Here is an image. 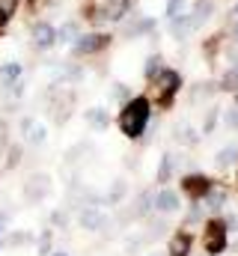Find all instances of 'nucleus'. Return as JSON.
Segmentation results:
<instances>
[{"label":"nucleus","instance_id":"f257e3e1","mask_svg":"<svg viewBox=\"0 0 238 256\" xmlns=\"http://www.w3.org/2000/svg\"><path fill=\"white\" fill-rule=\"evenodd\" d=\"M149 116H152V104L146 96H134L125 102V108L119 110V131L131 140L143 137V131L149 126Z\"/></svg>","mask_w":238,"mask_h":256},{"label":"nucleus","instance_id":"f03ea898","mask_svg":"<svg viewBox=\"0 0 238 256\" xmlns=\"http://www.w3.org/2000/svg\"><path fill=\"white\" fill-rule=\"evenodd\" d=\"M108 45H110V36L108 33H80L72 42V54L74 57H92V54L104 51Z\"/></svg>","mask_w":238,"mask_h":256},{"label":"nucleus","instance_id":"7ed1b4c3","mask_svg":"<svg viewBox=\"0 0 238 256\" xmlns=\"http://www.w3.org/2000/svg\"><path fill=\"white\" fill-rule=\"evenodd\" d=\"M48 194H51V176H48V173H33V176H27V182H24V200H27L30 206H39Z\"/></svg>","mask_w":238,"mask_h":256},{"label":"nucleus","instance_id":"20e7f679","mask_svg":"<svg viewBox=\"0 0 238 256\" xmlns=\"http://www.w3.org/2000/svg\"><path fill=\"white\" fill-rule=\"evenodd\" d=\"M30 39H33L36 51H48V48L57 45V27L51 21H36L33 30H30Z\"/></svg>","mask_w":238,"mask_h":256},{"label":"nucleus","instance_id":"39448f33","mask_svg":"<svg viewBox=\"0 0 238 256\" xmlns=\"http://www.w3.org/2000/svg\"><path fill=\"white\" fill-rule=\"evenodd\" d=\"M155 84H158V92H161V104L167 108V104L173 102L176 90L182 86V78H178V72H173V68H161V72L155 74Z\"/></svg>","mask_w":238,"mask_h":256},{"label":"nucleus","instance_id":"423d86ee","mask_svg":"<svg viewBox=\"0 0 238 256\" xmlns=\"http://www.w3.org/2000/svg\"><path fill=\"white\" fill-rule=\"evenodd\" d=\"M206 250L212 256L226 250V224L224 220H208V226H206Z\"/></svg>","mask_w":238,"mask_h":256},{"label":"nucleus","instance_id":"0eeeda50","mask_svg":"<svg viewBox=\"0 0 238 256\" xmlns=\"http://www.w3.org/2000/svg\"><path fill=\"white\" fill-rule=\"evenodd\" d=\"M78 224H80L84 230H90V232H102V230L108 226V218H104L102 208H96V206H84L80 214H78Z\"/></svg>","mask_w":238,"mask_h":256},{"label":"nucleus","instance_id":"6e6552de","mask_svg":"<svg viewBox=\"0 0 238 256\" xmlns=\"http://www.w3.org/2000/svg\"><path fill=\"white\" fill-rule=\"evenodd\" d=\"M182 191L188 194L190 200H200V196H206V194L212 191V182L206 179V176H200V173H188L184 179H182Z\"/></svg>","mask_w":238,"mask_h":256},{"label":"nucleus","instance_id":"1a4fd4ad","mask_svg":"<svg viewBox=\"0 0 238 256\" xmlns=\"http://www.w3.org/2000/svg\"><path fill=\"white\" fill-rule=\"evenodd\" d=\"M21 78H24V66L21 63H3L0 66V84H3V90H12Z\"/></svg>","mask_w":238,"mask_h":256},{"label":"nucleus","instance_id":"9d476101","mask_svg":"<svg viewBox=\"0 0 238 256\" xmlns=\"http://www.w3.org/2000/svg\"><path fill=\"white\" fill-rule=\"evenodd\" d=\"M72 102H74V96L72 92H66V96H60L51 102V116H54V122L62 126L66 120H68V108H72Z\"/></svg>","mask_w":238,"mask_h":256},{"label":"nucleus","instance_id":"9b49d317","mask_svg":"<svg viewBox=\"0 0 238 256\" xmlns=\"http://www.w3.org/2000/svg\"><path fill=\"white\" fill-rule=\"evenodd\" d=\"M152 206H155L158 212L170 214V212H176V208H178V194L170 191V188H164V191H158V196L152 200Z\"/></svg>","mask_w":238,"mask_h":256},{"label":"nucleus","instance_id":"f8f14e48","mask_svg":"<svg viewBox=\"0 0 238 256\" xmlns=\"http://www.w3.org/2000/svg\"><path fill=\"white\" fill-rule=\"evenodd\" d=\"M190 248H194L190 232H176V236L170 238V256H188Z\"/></svg>","mask_w":238,"mask_h":256},{"label":"nucleus","instance_id":"ddd939ff","mask_svg":"<svg viewBox=\"0 0 238 256\" xmlns=\"http://www.w3.org/2000/svg\"><path fill=\"white\" fill-rule=\"evenodd\" d=\"M212 9H214L212 0H196V3H194V12L188 15V18H190V27H200V24L212 15Z\"/></svg>","mask_w":238,"mask_h":256},{"label":"nucleus","instance_id":"4468645a","mask_svg":"<svg viewBox=\"0 0 238 256\" xmlns=\"http://www.w3.org/2000/svg\"><path fill=\"white\" fill-rule=\"evenodd\" d=\"M86 122L96 128V131H104V128L110 126V116H108L104 108H90V110H86Z\"/></svg>","mask_w":238,"mask_h":256},{"label":"nucleus","instance_id":"2eb2a0df","mask_svg":"<svg viewBox=\"0 0 238 256\" xmlns=\"http://www.w3.org/2000/svg\"><path fill=\"white\" fill-rule=\"evenodd\" d=\"M78 36H80V24L78 21H66L57 30V42H62V45H72Z\"/></svg>","mask_w":238,"mask_h":256},{"label":"nucleus","instance_id":"dca6fc26","mask_svg":"<svg viewBox=\"0 0 238 256\" xmlns=\"http://www.w3.org/2000/svg\"><path fill=\"white\" fill-rule=\"evenodd\" d=\"M45 137H48V128L39 126L36 120H33V122H30V128L24 131V140H27L30 146H42V143H45Z\"/></svg>","mask_w":238,"mask_h":256},{"label":"nucleus","instance_id":"f3484780","mask_svg":"<svg viewBox=\"0 0 238 256\" xmlns=\"http://www.w3.org/2000/svg\"><path fill=\"white\" fill-rule=\"evenodd\" d=\"M21 155H24V149H21L18 143H15V146L9 143V146H6V164H3V167H6V170H15V167L21 164Z\"/></svg>","mask_w":238,"mask_h":256},{"label":"nucleus","instance_id":"a211bd4d","mask_svg":"<svg viewBox=\"0 0 238 256\" xmlns=\"http://www.w3.org/2000/svg\"><path fill=\"white\" fill-rule=\"evenodd\" d=\"M152 30H155V21L152 18H140L137 24H131L125 30V36H140V33H152Z\"/></svg>","mask_w":238,"mask_h":256},{"label":"nucleus","instance_id":"6ab92c4d","mask_svg":"<svg viewBox=\"0 0 238 256\" xmlns=\"http://www.w3.org/2000/svg\"><path fill=\"white\" fill-rule=\"evenodd\" d=\"M173 167H176V158H173V155H164V158H161V167H158V182H170Z\"/></svg>","mask_w":238,"mask_h":256},{"label":"nucleus","instance_id":"aec40b11","mask_svg":"<svg viewBox=\"0 0 238 256\" xmlns=\"http://www.w3.org/2000/svg\"><path fill=\"white\" fill-rule=\"evenodd\" d=\"M125 194H128V185H125L122 179H116V182H114V188L108 191V202H110V206H116V202H122V196H125Z\"/></svg>","mask_w":238,"mask_h":256},{"label":"nucleus","instance_id":"412c9836","mask_svg":"<svg viewBox=\"0 0 238 256\" xmlns=\"http://www.w3.org/2000/svg\"><path fill=\"white\" fill-rule=\"evenodd\" d=\"M152 200H155V196H152L149 191L140 194V196H137V208H134V218H143V214L152 208Z\"/></svg>","mask_w":238,"mask_h":256},{"label":"nucleus","instance_id":"4be33fe9","mask_svg":"<svg viewBox=\"0 0 238 256\" xmlns=\"http://www.w3.org/2000/svg\"><path fill=\"white\" fill-rule=\"evenodd\" d=\"M232 161H238V149L236 146H226V149L218 152V167H230Z\"/></svg>","mask_w":238,"mask_h":256},{"label":"nucleus","instance_id":"5701e85b","mask_svg":"<svg viewBox=\"0 0 238 256\" xmlns=\"http://www.w3.org/2000/svg\"><path fill=\"white\" fill-rule=\"evenodd\" d=\"M161 68H164V63H161V57H158V54H152V57L146 60V68H143V74H146L149 80H155V74H158Z\"/></svg>","mask_w":238,"mask_h":256},{"label":"nucleus","instance_id":"b1692460","mask_svg":"<svg viewBox=\"0 0 238 256\" xmlns=\"http://www.w3.org/2000/svg\"><path fill=\"white\" fill-rule=\"evenodd\" d=\"M224 90H230V92H236L238 90V63L226 72V78H224Z\"/></svg>","mask_w":238,"mask_h":256},{"label":"nucleus","instance_id":"393cba45","mask_svg":"<svg viewBox=\"0 0 238 256\" xmlns=\"http://www.w3.org/2000/svg\"><path fill=\"white\" fill-rule=\"evenodd\" d=\"M51 238H54V232L45 230L42 238H39V256H51Z\"/></svg>","mask_w":238,"mask_h":256},{"label":"nucleus","instance_id":"a878e982","mask_svg":"<svg viewBox=\"0 0 238 256\" xmlns=\"http://www.w3.org/2000/svg\"><path fill=\"white\" fill-rule=\"evenodd\" d=\"M182 6H184V0H167V21H173V18H178V15H184Z\"/></svg>","mask_w":238,"mask_h":256},{"label":"nucleus","instance_id":"bb28decb","mask_svg":"<svg viewBox=\"0 0 238 256\" xmlns=\"http://www.w3.org/2000/svg\"><path fill=\"white\" fill-rule=\"evenodd\" d=\"M178 140H184V143H196V140H200V134H196L194 128L182 126V128H178Z\"/></svg>","mask_w":238,"mask_h":256},{"label":"nucleus","instance_id":"cd10ccee","mask_svg":"<svg viewBox=\"0 0 238 256\" xmlns=\"http://www.w3.org/2000/svg\"><path fill=\"white\" fill-rule=\"evenodd\" d=\"M206 196H208L212 208H220V206H224V200H226V194H224V191H208Z\"/></svg>","mask_w":238,"mask_h":256},{"label":"nucleus","instance_id":"c85d7f7f","mask_svg":"<svg viewBox=\"0 0 238 256\" xmlns=\"http://www.w3.org/2000/svg\"><path fill=\"white\" fill-rule=\"evenodd\" d=\"M6 146H9V122L0 120V149H6Z\"/></svg>","mask_w":238,"mask_h":256},{"label":"nucleus","instance_id":"c756f323","mask_svg":"<svg viewBox=\"0 0 238 256\" xmlns=\"http://www.w3.org/2000/svg\"><path fill=\"white\" fill-rule=\"evenodd\" d=\"M6 242H9V244H15V248H21V244H27V242H30V236H27V232H15V236H9Z\"/></svg>","mask_w":238,"mask_h":256},{"label":"nucleus","instance_id":"7c9ffc66","mask_svg":"<svg viewBox=\"0 0 238 256\" xmlns=\"http://www.w3.org/2000/svg\"><path fill=\"white\" fill-rule=\"evenodd\" d=\"M18 3H21V0H0V9L12 18V15H15V9H18Z\"/></svg>","mask_w":238,"mask_h":256},{"label":"nucleus","instance_id":"2f4dec72","mask_svg":"<svg viewBox=\"0 0 238 256\" xmlns=\"http://www.w3.org/2000/svg\"><path fill=\"white\" fill-rule=\"evenodd\" d=\"M51 224H54V226H66V224H68V214H66V212H54V214H51Z\"/></svg>","mask_w":238,"mask_h":256},{"label":"nucleus","instance_id":"473e14b6","mask_svg":"<svg viewBox=\"0 0 238 256\" xmlns=\"http://www.w3.org/2000/svg\"><path fill=\"white\" fill-rule=\"evenodd\" d=\"M114 98L128 102V86H125V84H116V86H114Z\"/></svg>","mask_w":238,"mask_h":256},{"label":"nucleus","instance_id":"72a5a7b5","mask_svg":"<svg viewBox=\"0 0 238 256\" xmlns=\"http://www.w3.org/2000/svg\"><path fill=\"white\" fill-rule=\"evenodd\" d=\"M226 126H230V128H238V108H232V110H230V116H226Z\"/></svg>","mask_w":238,"mask_h":256},{"label":"nucleus","instance_id":"f704fd0d","mask_svg":"<svg viewBox=\"0 0 238 256\" xmlns=\"http://www.w3.org/2000/svg\"><path fill=\"white\" fill-rule=\"evenodd\" d=\"M214 126H218V114H208V116H206V134H208Z\"/></svg>","mask_w":238,"mask_h":256},{"label":"nucleus","instance_id":"c9c22d12","mask_svg":"<svg viewBox=\"0 0 238 256\" xmlns=\"http://www.w3.org/2000/svg\"><path fill=\"white\" fill-rule=\"evenodd\" d=\"M6 226H9V212H0V236L6 232Z\"/></svg>","mask_w":238,"mask_h":256},{"label":"nucleus","instance_id":"e433bc0d","mask_svg":"<svg viewBox=\"0 0 238 256\" xmlns=\"http://www.w3.org/2000/svg\"><path fill=\"white\" fill-rule=\"evenodd\" d=\"M51 256H68V254H51Z\"/></svg>","mask_w":238,"mask_h":256},{"label":"nucleus","instance_id":"4c0bfd02","mask_svg":"<svg viewBox=\"0 0 238 256\" xmlns=\"http://www.w3.org/2000/svg\"><path fill=\"white\" fill-rule=\"evenodd\" d=\"M236 15H238V3H236Z\"/></svg>","mask_w":238,"mask_h":256},{"label":"nucleus","instance_id":"58836bf2","mask_svg":"<svg viewBox=\"0 0 238 256\" xmlns=\"http://www.w3.org/2000/svg\"><path fill=\"white\" fill-rule=\"evenodd\" d=\"M149 256H161V254H149Z\"/></svg>","mask_w":238,"mask_h":256}]
</instances>
